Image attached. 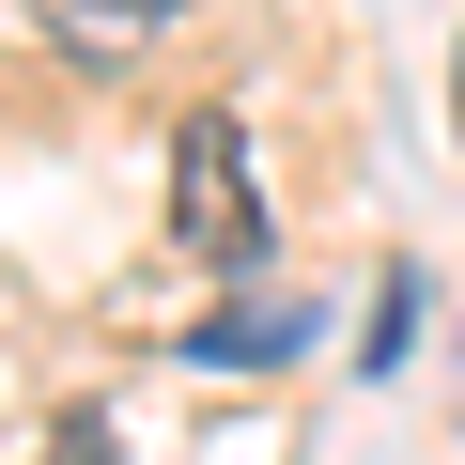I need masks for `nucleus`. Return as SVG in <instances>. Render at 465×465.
<instances>
[{"mask_svg": "<svg viewBox=\"0 0 465 465\" xmlns=\"http://www.w3.org/2000/svg\"><path fill=\"white\" fill-rule=\"evenodd\" d=\"M171 232H186V249L217 264V280H249L264 264V202H249V140H232L217 109L171 140Z\"/></svg>", "mask_w": 465, "mask_h": 465, "instance_id": "f257e3e1", "label": "nucleus"}, {"mask_svg": "<svg viewBox=\"0 0 465 465\" xmlns=\"http://www.w3.org/2000/svg\"><path fill=\"white\" fill-rule=\"evenodd\" d=\"M32 16H47L78 63H124V47H155V32H171V0H32Z\"/></svg>", "mask_w": 465, "mask_h": 465, "instance_id": "f03ea898", "label": "nucleus"}, {"mask_svg": "<svg viewBox=\"0 0 465 465\" xmlns=\"http://www.w3.org/2000/svg\"><path fill=\"white\" fill-rule=\"evenodd\" d=\"M403 341H419V280L388 264V295H372V326H357V372H403Z\"/></svg>", "mask_w": 465, "mask_h": 465, "instance_id": "7ed1b4c3", "label": "nucleus"}, {"mask_svg": "<svg viewBox=\"0 0 465 465\" xmlns=\"http://www.w3.org/2000/svg\"><path fill=\"white\" fill-rule=\"evenodd\" d=\"M202 357H295V311H232V326H202Z\"/></svg>", "mask_w": 465, "mask_h": 465, "instance_id": "20e7f679", "label": "nucleus"}, {"mask_svg": "<svg viewBox=\"0 0 465 465\" xmlns=\"http://www.w3.org/2000/svg\"><path fill=\"white\" fill-rule=\"evenodd\" d=\"M47 465H109V434H94V419H63V434H47Z\"/></svg>", "mask_w": 465, "mask_h": 465, "instance_id": "39448f33", "label": "nucleus"}]
</instances>
